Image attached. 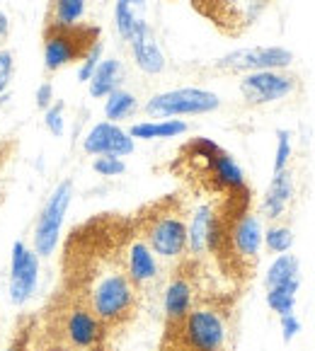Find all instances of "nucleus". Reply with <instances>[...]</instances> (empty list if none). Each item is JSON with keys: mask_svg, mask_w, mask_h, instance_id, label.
Returning <instances> with one entry per match:
<instances>
[{"mask_svg": "<svg viewBox=\"0 0 315 351\" xmlns=\"http://www.w3.org/2000/svg\"><path fill=\"white\" fill-rule=\"evenodd\" d=\"M129 218L102 216L73 230L63 257V291L83 300L107 332L126 327L141 308V293L121 262Z\"/></svg>", "mask_w": 315, "mask_h": 351, "instance_id": "f257e3e1", "label": "nucleus"}, {"mask_svg": "<svg viewBox=\"0 0 315 351\" xmlns=\"http://www.w3.org/2000/svg\"><path fill=\"white\" fill-rule=\"evenodd\" d=\"M235 308L218 295H199L180 322L163 327L158 351H233Z\"/></svg>", "mask_w": 315, "mask_h": 351, "instance_id": "f03ea898", "label": "nucleus"}, {"mask_svg": "<svg viewBox=\"0 0 315 351\" xmlns=\"http://www.w3.org/2000/svg\"><path fill=\"white\" fill-rule=\"evenodd\" d=\"M107 327L75 295L58 291L54 303L44 310V322L36 330V349H80L104 351Z\"/></svg>", "mask_w": 315, "mask_h": 351, "instance_id": "7ed1b4c3", "label": "nucleus"}, {"mask_svg": "<svg viewBox=\"0 0 315 351\" xmlns=\"http://www.w3.org/2000/svg\"><path fill=\"white\" fill-rule=\"evenodd\" d=\"M187 221L185 204L177 197H165L141 208L131 226L158 259L180 262L187 257Z\"/></svg>", "mask_w": 315, "mask_h": 351, "instance_id": "20e7f679", "label": "nucleus"}, {"mask_svg": "<svg viewBox=\"0 0 315 351\" xmlns=\"http://www.w3.org/2000/svg\"><path fill=\"white\" fill-rule=\"evenodd\" d=\"M100 42V27L75 25V27H44V68L56 73L73 63H80L88 51Z\"/></svg>", "mask_w": 315, "mask_h": 351, "instance_id": "39448f33", "label": "nucleus"}, {"mask_svg": "<svg viewBox=\"0 0 315 351\" xmlns=\"http://www.w3.org/2000/svg\"><path fill=\"white\" fill-rule=\"evenodd\" d=\"M221 107V97L204 88H177L158 93L143 104V112L153 119H175V117H199Z\"/></svg>", "mask_w": 315, "mask_h": 351, "instance_id": "423d86ee", "label": "nucleus"}, {"mask_svg": "<svg viewBox=\"0 0 315 351\" xmlns=\"http://www.w3.org/2000/svg\"><path fill=\"white\" fill-rule=\"evenodd\" d=\"M199 267H202V262H194V259L185 257L170 271V279L165 284V293H163L165 325L180 322L194 308L196 300H199V295H202V291H199Z\"/></svg>", "mask_w": 315, "mask_h": 351, "instance_id": "0eeeda50", "label": "nucleus"}, {"mask_svg": "<svg viewBox=\"0 0 315 351\" xmlns=\"http://www.w3.org/2000/svg\"><path fill=\"white\" fill-rule=\"evenodd\" d=\"M73 202V182L63 180L51 191V197L47 199L42 213L36 218L34 226V238H32V247L39 257H51L56 252V245L61 240V228L66 221L68 206Z\"/></svg>", "mask_w": 315, "mask_h": 351, "instance_id": "6e6552de", "label": "nucleus"}, {"mask_svg": "<svg viewBox=\"0 0 315 351\" xmlns=\"http://www.w3.org/2000/svg\"><path fill=\"white\" fill-rule=\"evenodd\" d=\"M238 90L250 107H264L286 99L299 90V77L286 71H257L240 77Z\"/></svg>", "mask_w": 315, "mask_h": 351, "instance_id": "1a4fd4ad", "label": "nucleus"}, {"mask_svg": "<svg viewBox=\"0 0 315 351\" xmlns=\"http://www.w3.org/2000/svg\"><path fill=\"white\" fill-rule=\"evenodd\" d=\"M294 63V53L284 47H250L221 56L213 68L223 73H257V71H286Z\"/></svg>", "mask_w": 315, "mask_h": 351, "instance_id": "9d476101", "label": "nucleus"}, {"mask_svg": "<svg viewBox=\"0 0 315 351\" xmlns=\"http://www.w3.org/2000/svg\"><path fill=\"white\" fill-rule=\"evenodd\" d=\"M121 262H124L126 274L131 276V281H134L141 293L153 289V286L158 284V279H161L158 257H155L153 250L136 235L134 226H129V232H126L124 243H121Z\"/></svg>", "mask_w": 315, "mask_h": 351, "instance_id": "9b49d317", "label": "nucleus"}, {"mask_svg": "<svg viewBox=\"0 0 315 351\" xmlns=\"http://www.w3.org/2000/svg\"><path fill=\"white\" fill-rule=\"evenodd\" d=\"M39 284V254L17 240L10 252V303L25 305Z\"/></svg>", "mask_w": 315, "mask_h": 351, "instance_id": "f8f14e48", "label": "nucleus"}, {"mask_svg": "<svg viewBox=\"0 0 315 351\" xmlns=\"http://www.w3.org/2000/svg\"><path fill=\"white\" fill-rule=\"evenodd\" d=\"M83 150L88 155H117V158H126L136 150V141L131 138L129 131H124L114 121H100L85 134Z\"/></svg>", "mask_w": 315, "mask_h": 351, "instance_id": "ddd939ff", "label": "nucleus"}, {"mask_svg": "<svg viewBox=\"0 0 315 351\" xmlns=\"http://www.w3.org/2000/svg\"><path fill=\"white\" fill-rule=\"evenodd\" d=\"M126 44H129L134 63L141 73H145V75H161V73L165 71V66H167L165 53H163L161 44L155 39L148 22H143V25L129 36Z\"/></svg>", "mask_w": 315, "mask_h": 351, "instance_id": "4468645a", "label": "nucleus"}, {"mask_svg": "<svg viewBox=\"0 0 315 351\" xmlns=\"http://www.w3.org/2000/svg\"><path fill=\"white\" fill-rule=\"evenodd\" d=\"M294 175H291L289 167L281 172H274L272 182L267 186V194L262 199V216L272 223L281 221L286 216V211H289L291 202H294Z\"/></svg>", "mask_w": 315, "mask_h": 351, "instance_id": "2eb2a0df", "label": "nucleus"}, {"mask_svg": "<svg viewBox=\"0 0 315 351\" xmlns=\"http://www.w3.org/2000/svg\"><path fill=\"white\" fill-rule=\"evenodd\" d=\"M148 12V0H114V27L117 34L129 42V36L139 29Z\"/></svg>", "mask_w": 315, "mask_h": 351, "instance_id": "dca6fc26", "label": "nucleus"}, {"mask_svg": "<svg viewBox=\"0 0 315 351\" xmlns=\"http://www.w3.org/2000/svg\"><path fill=\"white\" fill-rule=\"evenodd\" d=\"M121 61L119 58H102L100 66L95 68L93 77L88 80V93L95 99H104L107 95H112L114 90H119L121 85Z\"/></svg>", "mask_w": 315, "mask_h": 351, "instance_id": "f3484780", "label": "nucleus"}, {"mask_svg": "<svg viewBox=\"0 0 315 351\" xmlns=\"http://www.w3.org/2000/svg\"><path fill=\"white\" fill-rule=\"evenodd\" d=\"M88 0H51L47 8L44 27H75L83 25Z\"/></svg>", "mask_w": 315, "mask_h": 351, "instance_id": "a211bd4d", "label": "nucleus"}, {"mask_svg": "<svg viewBox=\"0 0 315 351\" xmlns=\"http://www.w3.org/2000/svg\"><path fill=\"white\" fill-rule=\"evenodd\" d=\"M189 131V126L180 119H158V121H139L129 129L131 138L141 141H161V138H175Z\"/></svg>", "mask_w": 315, "mask_h": 351, "instance_id": "6ab92c4d", "label": "nucleus"}, {"mask_svg": "<svg viewBox=\"0 0 315 351\" xmlns=\"http://www.w3.org/2000/svg\"><path fill=\"white\" fill-rule=\"evenodd\" d=\"M136 112H139V97L134 93H129V90L119 88L104 97V119L107 121L119 124V121L134 117Z\"/></svg>", "mask_w": 315, "mask_h": 351, "instance_id": "aec40b11", "label": "nucleus"}, {"mask_svg": "<svg viewBox=\"0 0 315 351\" xmlns=\"http://www.w3.org/2000/svg\"><path fill=\"white\" fill-rule=\"evenodd\" d=\"M296 279H301L299 257L284 252L269 264L267 274H264V286H267V289H274V286L289 284V281H296Z\"/></svg>", "mask_w": 315, "mask_h": 351, "instance_id": "412c9836", "label": "nucleus"}, {"mask_svg": "<svg viewBox=\"0 0 315 351\" xmlns=\"http://www.w3.org/2000/svg\"><path fill=\"white\" fill-rule=\"evenodd\" d=\"M301 279L289 281V284L274 286V289H267V305L277 313V315H291L296 308V293H299Z\"/></svg>", "mask_w": 315, "mask_h": 351, "instance_id": "4be33fe9", "label": "nucleus"}, {"mask_svg": "<svg viewBox=\"0 0 315 351\" xmlns=\"http://www.w3.org/2000/svg\"><path fill=\"white\" fill-rule=\"evenodd\" d=\"M264 247L272 254H284L291 250L294 245V232H291L289 226H281V223H274V226L267 228V232H262Z\"/></svg>", "mask_w": 315, "mask_h": 351, "instance_id": "5701e85b", "label": "nucleus"}, {"mask_svg": "<svg viewBox=\"0 0 315 351\" xmlns=\"http://www.w3.org/2000/svg\"><path fill=\"white\" fill-rule=\"evenodd\" d=\"M44 126L51 136L61 138L66 134V104L63 102H54L51 107L44 112Z\"/></svg>", "mask_w": 315, "mask_h": 351, "instance_id": "b1692460", "label": "nucleus"}, {"mask_svg": "<svg viewBox=\"0 0 315 351\" xmlns=\"http://www.w3.org/2000/svg\"><path fill=\"white\" fill-rule=\"evenodd\" d=\"M93 170L100 177H119L126 172V162L117 155H97L93 160Z\"/></svg>", "mask_w": 315, "mask_h": 351, "instance_id": "393cba45", "label": "nucleus"}, {"mask_svg": "<svg viewBox=\"0 0 315 351\" xmlns=\"http://www.w3.org/2000/svg\"><path fill=\"white\" fill-rule=\"evenodd\" d=\"M291 131L279 129L277 131V155H274V172H281L291 162Z\"/></svg>", "mask_w": 315, "mask_h": 351, "instance_id": "a878e982", "label": "nucleus"}, {"mask_svg": "<svg viewBox=\"0 0 315 351\" xmlns=\"http://www.w3.org/2000/svg\"><path fill=\"white\" fill-rule=\"evenodd\" d=\"M100 61H102V42L95 44L88 51V56L80 61V66H78V83H88L90 77H93L95 68L100 66Z\"/></svg>", "mask_w": 315, "mask_h": 351, "instance_id": "bb28decb", "label": "nucleus"}, {"mask_svg": "<svg viewBox=\"0 0 315 351\" xmlns=\"http://www.w3.org/2000/svg\"><path fill=\"white\" fill-rule=\"evenodd\" d=\"M15 77V53L10 49H0V97L8 93Z\"/></svg>", "mask_w": 315, "mask_h": 351, "instance_id": "cd10ccee", "label": "nucleus"}, {"mask_svg": "<svg viewBox=\"0 0 315 351\" xmlns=\"http://www.w3.org/2000/svg\"><path fill=\"white\" fill-rule=\"evenodd\" d=\"M34 102H36V107L42 109V112H47V109L51 107L54 102H56V99H54V85L49 83V80H44V83L36 88Z\"/></svg>", "mask_w": 315, "mask_h": 351, "instance_id": "c85d7f7f", "label": "nucleus"}, {"mask_svg": "<svg viewBox=\"0 0 315 351\" xmlns=\"http://www.w3.org/2000/svg\"><path fill=\"white\" fill-rule=\"evenodd\" d=\"M279 322H281V339L289 344V341L301 332V320L291 313V315H281Z\"/></svg>", "mask_w": 315, "mask_h": 351, "instance_id": "c756f323", "label": "nucleus"}, {"mask_svg": "<svg viewBox=\"0 0 315 351\" xmlns=\"http://www.w3.org/2000/svg\"><path fill=\"white\" fill-rule=\"evenodd\" d=\"M20 335L10 341V346L3 351H30V339H32V325H27L25 330H17Z\"/></svg>", "mask_w": 315, "mask_h": 351, "instance_id": "7c9ffc66", "label": "nucleus"}, {"mask_svg": "<svg viewBox=\"0 0 315 351\" xmlns=\"http://www.w3.org/2000/svg\"><path fill=\"white\" fill-rule=\"evenodd\" d=\"M8 36H10V17L8 12L0 10V42H5Z\"/></svg>", "mask_w": 315, "mask_h": 351, "instance_id": "2f4dec72", "label": "nucleus"}, {"mask_svg": "<svg viewBox=\"0 0 315 351\" xmlns=\"http://www.w3.org/2000/svg\"><path fill=\"white\" fill-rule=\"evenodd\" d=\"M39 351H80V349H39Z\"/></svg>", "mask_w": 315, "mask_h": 351, "instance_id": "473e14b6", "label": "nucleus"}]
</instances>
